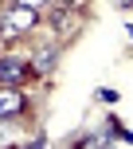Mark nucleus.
<instances>
[{"mask_svg": "<svg viewBox=\"0 0 133 149\" xmlns=\"http://www.w3.org/2000/svg\"><path fill=\"white\" fill-rule=\"evenodd\" d=\"M35 24H39V16H35V8H28V4H8L4 12H0V36H8V39H16V36H28V31H35Z\"/></svg>", "mask_w": 133, "mask_h": 149, "instance_id": "nucleus-1", "label": "nucleus"}, {"mask_svg": "<svg viewBox=\"0 0 133 149\" xmlns=\"http://www.w3.org/2000/svg\"><path fill=\"white\" fill-rule=\"evenodd\" d=\"M24 114V90L0 82V118H20Z\"/></svg>", "mask_w": 133, "mask_h": 149, "instance_id": "nucleus-2", "label": "nucleus"}, {"mask_svg": "<svg viewBox=\"0 0 133 149\" xmlns=\"http://www.w3.org/2000/svg\"><path fill=\"white\" fill-rule=\"evenodd\" d=\"M28 67H24V59H0V82H8V86H20Z\"/></svg>", "mask_w": 133, "mask_h": 149, "instance_id": "nucleus-3", "label": "nucleus"}, {"mask_svg": "<svg viewBox=\"0 0 133 149\" xmlns=\"http://www.w3.org/2000/svg\"><path fill=\"white\" fill-rule=\"evenodd\" d=\"M98 98H102V102H118V90H110V86H102V90H98Z\"/></svg>", "mask_w": 133, "mask_h": 149, "instance_id": "nucleus-4", "label": "nucleus"}, {"mask_svg": "<svg viewBox=\"0 0 133 149\" xmlns=\"http://www.w3.org/2000/svg\"><path fill=\"white\" fill-rule=\"evenodd\" d=\"M51 59H55V51H39V67H43V71L51 67Z\"/></svg>", "mask_w": 133, "mask_h": 149, "instance_id": "nucleus-5", "label": "nucleus"}, {"mask_svg": "<svg viewBox=\"0 0 133 149\" xmlns=\"http://www.w3.org/2000/svg\"><path fill=\"white\" fill-rule=\"evenodd\" d=\"M16 4H28V8H35V12H39V8H43L47 0H16Z\"/></svg>", "mask_w": 133, "mask_h": 149, "instance_id": "nucleus-6", "label": "nucleus"}, {"mask_svg": "<svg viewBox=\"0 0 133 149\" xmlns=\"http://www.w3.org/2000/svg\"><path fill=\"white\" fill-rule=\"evenodd\" d=\"M118 4H121V8H133V0H118Z\"/></svg>", "mask_w": 133, "mask_h": 149, "instance_id": "nucleus-7", "label": "nucleus"}]
</instances>
